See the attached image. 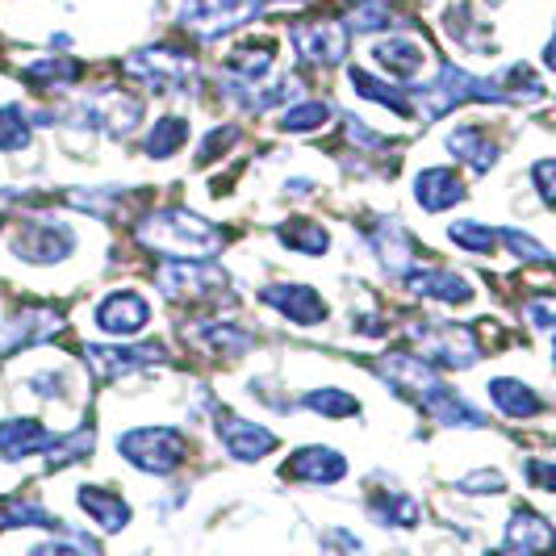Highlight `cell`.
<instances>
[{
    "label": "cell",
    "mask_w": 556,
    "mask_h": 556,
    "mask_svg": "<svg viewBox=\"0 0 556 556\" xmlns=\"http://www.w3.org/2000/svg\"><path fill=\"white\" fill-rule=\"evenodd\" d=\"M155 285L172 302H218L226 293V273L201 260H176L155 268Z\"/></svg>",
    "instance_id": "obj_5"
},
{
    "label": "cell",
    "mask_w": 556,
    "mask_h": 556,
    "mask_svg": "<svg viewBox=\"0 0 556 556\" xmlns=\"http://www.w3.org/2000/svg\"><path fill=\"white\" fill-rule=\"evenodd\" d=\"M63 331V314L51 306H26L17 309L4 327H0V356L4 352H17V348H34V343H47Z\"/></svg>",
    "instance_id": "obj_9"
},
{
    "label": "cell",
    "mask_w": 556,
    "mask_h": 556,
    "mask_svg": "<svg viewBox=\"0 0 556 556\" xmlns=\"http://www.w3.org/2000/svg\"><path fill=\"white\" fill-rule=\"evenodd\" d=\"M139 239L172 260H210L223 251V230L189 210H160L142 223Z\"/></svg>",
    "instance_id": "obj_1"
},
{
    "label": "cell",
    "mask_w": 556,
    "mask_h": 556,
    "mask_svg": "<svg viewBox=\"0 0 556 556\" xmlns=\"http://www.w3.org/2000/svg\"><path fill=\"white\" fill-rule=\"evenodd\" d=\"M289 38H293V51L309 67H334L348 59V29L339 22H298L289 29Z\"/></svg>",
    "instance_id": "obj_7"
},
{
    "label": "cell",
    "mask_w": 556,
    "mask_h": 556,
    "mask_svg": "<svg viewBox=\"0 0 556 556\" xmlns=\"http://www.w3.org/2000/svg\"><path fill=\"white\" fill-rule=\"evenodd\" d=\"M189 139V122H180V117H164V122H155L151 126V135H147V155L151 160H167V155H176L180 147Z\"/></svg>",
    "instance_id": "obj_28"
},
{
    "label": "cell",
    "mask_w": 556,
    "mask_h": 556,
    "mask_svg": "<svg viewBox=\"0 0 556 556\" xmlns=\"http://www.w3.org/2000/svg\"><path fill=\"white\" fill-rule=\"evenodd\" d=\"M84 113L97 130H105L113 139H126L135 126L142 122V97H130V92H97L84 101Z\"/></svg>",
    "instance_id": "obj_10"
},
{
    "label": "cell",
    "mask_w": 556,
    "mask_h": 556,
    "mask_svg": "<svg viewBox=\"0 0 556 556\" xmlns=\"http://www.w3.org/2000/svg\"><path fill=\"white\" fill-rule=\"evenodd\" d=\"M193 72V55L180 47H142L126 59V76L147 84L151 92H180V88H189Z\"/></svg>",
    "instance_id": "obj_4"
},
{
    "label": "cell",
    "mask_w": 556,
    "mask_h": 556,
    "mask_svg": "<svg viewBox=\"0 0 556 556\" xmlns=\"http://www.w3.org/2000/svg\"><path fill=\"white\" fill-rule=\"evenodd\" d=\"M13 251L29 264H59L76 251V235L63 223H26L13 235Z\"/></svg>",
    "instance_id": "obj_8"
},
{
    "label": "cell",
    "mask_w": 556,
    "mask_h": 556,
    "mask_svg": "<svg viewBox=\"0 0 556 556\" xmlns=\"http://www.w3.org/2000/svg\"><path fill=\"white\" fill-rule=\"evenodd\" d=\"M528 473H531V481H535L540 490H553V485H556V481H553V465H548V460H531Z\"/></svg>",
    "instance_id": "obj_43"
},
{
    "label": "cell",
    "mask_w": 556,
    "mask_h": 556,
    "mask_svg": "<svg viewBox=\"0 0 556 556\" xmlns=\"http://www.w3.org/2000/svg\"><path fill=\"white\" fill-rule=\"evenodd\" d=\"M490 397H494V406H498L502 415H510V418H531L544 410V402H540L523 381H510V377L490 381Z\"/></svg>",
    "instance_id": "obj_25"
},
{
    "label": "cell",
    "mask_w": 556,
    "mask_h": 556,
    "mask_svg": "<svg viewBox=\"0 0 556 556\" xmlns=\"http://www.w3.org/2000/svg\"><path fill=\"white\" fill-rule=\"evenodd\" d=\"M80 506L88 519H97L101 531H122L130 523V506L117 498V494H105V490H80Z\"/></svg>",
    "instance_id": "obj_24"
},
{
    "label": "cell",
    "mask_w": 556,
    "mask_h": 556,
    "mask_svg": "<svg viewBox=\"0 0 556 556\" xmlns=\"http://www.w3.org/2000/svg\"><path fill=\"white\" fill-rule=\"evenodd\" d=\"M368 239H372V248H377V255H381V264L393 268L397 277H406V273L415 268V243L406 239V230H402L397 223L377 218L372 230H368Z\"/></svg>",
    "instance_id": "obj_20"
},
{
    "label": "cell",
    "mask_w": 556,
    "mask_h": 556,
    "mask_svg": "<svg viewBox=\"0 0 556 556\" xmlns=\"http://www.w3.org/2000/svg\"><path fill=\"white\" fill-rule=\"evenodd\" d=\"M553 523L544 519V515H535L528 506H519L515 515H510V523H506V548L510 553H523V556H544L553 548Z\"/></svg>",
    "instance_id": "obj_17"
},
{
    "label": "cell",
    "mask_w": 556,
    "mask_h": 556,
    "mask_svg": "<svg viewBox=\"0 0 556 556\" xmlns=\"http://www.w3.org/2000/svg\"><path fill=\"white\" fill-rule=\"evenodd\" d=\"M285 477H293V481H314V485H334L339 477H348V460L334 452V447H302V452H293L289 460H285Z\"/></svg>",
    "instance_id": "obj_15"
},
{
    "label": "cell",
    "mask_w": 556,
    "mask_h": 556,
    "mask_svg": "<svg viewBox=\"0 0 556 556\" xmlns=\"http://www.w3.org/2000/svg\"><path fill=\"white\" fill-rule=\"evenodd\" d=\"M264 9H277L273 0H185L180 4V26L197 42H214L230 29L255 22Z\"/></svg>",
    "instance_id": "obj_2"
},
{
    "label": "cell",
    "mask_w": 556,
    "mask_h": 556,
    "mask_svg": "<svg viewBox=\"0 0 556 556\" xmlns=\"http://www.w3.org/2000/svg\"><path fill=\"white\" fill-rule=\"evenodd\" d=\"M502 485V473H494V469H481V473H469L456 481V490H465V494H498Z\"/></svg>",
    "instance_id": "obj_39"
},
{
    "label": "cell",
    "mask_w": 556,
    "mask_h": 556,
    "mask_svg": "<svg viewBox=\"0 0 556 556\" xmlns=\"http://www.w3.org/2000/svg\"><path fill=\"white\" fill-rule=\"evenodd\" d=\"M447 151H452L460 164L477 167V172H490L494 160H498V142L485 139L481 126H460V130H452V135H447Z\"/></svg>",
    "instance_id": "obj_22"
},
{
    "label": "cell",
    "mask_w": 556,
    "mask_h": 556,
    "mask_svg": "<svg viewBox=\"0 0 556 556\" xmlns=\"http://www.w3.org/2000/svg\"><path fill=\"white\" fill-rule=\"evenodd\" d=\"M302 406H306V410H318V415H327V418H352L361 410V402L348 397L343 390H314L309 397H302Z\"/></svg>",
    "instance_id": "obj_34"
},
{
    "label": "cell",
    "mask_w": 556,
    "mask_h": 556,
    "mask_svg": "<svg viewBox=\"0 0 556 556\" xmlns=\"http://www.w3.org/2000/svg\"><path fill=\"white\" fill-rule=\"evenodd\" d=\"M29 556H97V544H88L84 535H72L67 540H51V544H38Z\"/></svg>",
    "instance_id": "obj_38"
},
{
    "label": "cell",
    "mask_w": 556,
    "mask_h": 556,
    "mask_svg": "<svg viewBox=\"0 0 556 556\" xmlns=\"http://www.w3.org/2000/svg\"><path fill=\"white\" fill-rule=\"evenodd\" d=\"M55 431H47L38 418H9L0 422V460H26L34 452H47Z\"/></svg>",
    "instance_id": "obj_18"
},
{
    "label": "cell",
    "mask_w": 556,
    "mask_h": 556,
    "mask_svg": "<svg viewBox=\"0 0 556 556\" xmlns=\"http://www.w3.org/2000/svg\"><path fill=\"white\" fill-rule=\"evenodd\" d=\"M260 298H264V306L280 309L298 327H314V323L327 318V302L314 289H306V285H268Z\"/></svg>",
    "instance_id": "obj_13"
},
{
    "label": "cell",
    "mask_w": 556,
    "mask_h": 556,
    "mask_svg": "<svg viewBox=\"0 0 556 556\" xmlns=\"http://www.w3.org/2000/svg\"><path fill=\"white\" fill-rule=\"evenodd\" d=\"M323 556H364V544L352 535V531H327Z\"/></svg>",
    "instance_id": "obj_40"
},
{
    "label": "cell",
    "mask_w": 556,
    "mask_h": 556,
    "mask_svg": "<svg viewBox=\"0 0 556 556\" xmlns=\"http://www.w3.org/2000/svg\"><path fill=\"white\" fill-rule=\"evenodd\" d=\"M273 59H277V42H268V38L255 42V38H248L243 47H235L226 55V72L243 84H260L273 72Z\"/></svg>",
    "instance_id": "obj_21"
},
{
    "label": "cell",
    "mask_w": 556,
    "mask_h": 556,
    "mask_svg": "<svg viewBox=\"0 0 556 556\" xmlns=\"http://www.w3.org/2000/svg\"><path fill=\"white\" fill-rule=\"evenodd\" d=\"M415 197L427 214H440V210H452L456 201H465V180L452 167H427L415 176Z\"/></svg>",
    "instance_id": "obj_19"
},
{
    "label": "cell",
    "mask_w": 556,
    "mask_h": 556,
    "mask_svg": "<svg viewBox=\"0 0 556 556\" xmlns=\"http://www.w3.org/2000/svg\"><path fill=\"white\" fill-rule=\"evenodd\" d=\"M84 361H88V368H92L101 381H117V377H126V372H135V368L167 361V352L160 343H139V348H88Z\"/></svg>",
    "instance_id": "obj_11"
},
{
    "label": "cell",
    "mask_w": 556,
    "mask_h": 556,
    "mask_svg": "<svg viewBox=\"0 0 556 556\" xmlns=\"http://www.w3.org/2000/svg\"><path fill=\"white\" fill-rule=\"evenodd\" d=\"M327 117H331V105H327V101H306V105H298V110L280 113V130H289V135L323 130V126H327Z\"/></svg>",
    "instance_id": "obj_32"
},
{
    "label": "cell",
    "mask_w": 556,
    "mask_h": 556,
    "mask_svg": "<svg viewBox=\"0 0 556 556\" xmlns=\"http://www.w3.org/2000/svg\"><path fill=\"white\" fill-rule=\"evenodd\" d=\"M22 76L29 84H72L80 80V63H72V59H34L22 67Z\"/></svg>",
    "instance_id": "obj_31"
},
{
    "label": "cell",
    "mask_w": 556,
    "mask_h": 556,
    "mask_svg": "<svg viewBox=\"0 0 556 556\" xmlns=\"http://www.w3.org/2000/svg\"><path fill=\"white\" fill-rule=\"evenodd\" d=\"M523 314H528L531 323H535V331H540V334L553 331V306H548V298H540V302H528V309H523Z\"/></svg>",
    "instance_id": "obj_41"
},
{
    "label": "cell",
    "mask_w": 556,
    "mask_h": 556,
    "mask_svg": "<svg viewBox=\"0 0 556 556\" xmlns=\"http://www.w3.org/2000/svg\"><path fill=\"white\" fill-rule=\"evenodd\" d=\"M88 452H92V431L80 427V431H72L67 440H51V447H47V465H51V469H67L72 460H80V456H88Z\"/></svg>",
    "instance_id": "obj_33"
},
{
    "label": "cell",
    "mask_w": 556,
    "mask_h": 556,
    "mask_svg": "<svg viewBox=\"0 0 556 556\" xmlns=\"http://www.w3.org/2000/svg\"><path fill=\"white\" fill-rule=\"evenodd\" d=\"M368 515L381 528H415L418 523V502L406 494H372L368 498Z\"/></svg>",
    "instance_id": "obj_26"
},
{
    "label": "cell",
    "mask_w": 556,
    "mask_h": 556,
    "mask_svg": "<svg viewBox=\"0 0 556 556\" xmlns=\"http://www.w3.org/2000/svg\"><path fill=\"white\" fill-rule=\"evenodd\" d=\"M151 323V306L142 302L139 293H110L101 306H97V327L117 339H130Z\"/></svg>",
    "instance_id": "obj_14"
},
{
    "label": "cell",
    "mask_w": 556,
    "mask_h": 556,
    "mask_svg": "<svg viewBox=\"0 0 556 556\" xmlns=\"http://www.w3.org/2000/svg\"><path fill=\"white\" fill-rule=\"evenodd\" d=\"M352 88L361 92V97H368V101H377V105H390L397 117H410V101H406V92H397L393 84H386V80H377V76H368V72H352Z\"/></svg>",
    "instance_id": "obj_27"
},
{
    "label": "cell",
    "mask_w": 556,
    "mask_h": 556,
    "mask_svg": "<svg viewBox=\"0 0 556 556\" xmlns=\"http://www.w3.org/2000/svg\"><path fill=\"white\" fill-rule=\"evenodd\" d=\"M218 440L226 444V452L235 460H264L268 452H277V435L260 422H248L239 415H218Z\"/></svg>",
    "instance_id": "obj_12"
},
{
    "label": "cell",
    "mask_w": 556,
    "mask_h": 556,
    "mask_svg": "<svg viewBox=\"0 0 556 556\" xmlns=\"http://www.w3.org/2000/svg\"><path fill=\"white\" fill-rule=\"evenodd\" d=\"M402 280H406V289H410L415 298H435V302H447V306L473 302L469 280H460L456 273H447V268H410Z\"/></svg>",
    "instance_id": "obj_16"
},
{
    "label": "cell",
    "mask_w": 556,
    "mask_h": 556,
    "mask_svg": "<svg viewBox=\"0 0 556 556\" xmlns=\"http://www.w3.org/2000/svg\"><path fill=\"white\" fill-rule=\"evenodd\" d=\"M447 239L465 251H494V243H498L494 230H485V226H477V223H452L447 226Z\"/></svg>",
    "instance_id": "obj_36"
},
{
    "label": "cell",
    "mask_w": 556,
    "mask_h": 556,
    "mask_svg": "<svg viewBox=\"0 0 556 556\" xmlns=\"http://www.w3.org/2000/svg\"><path fill=\"white\" fill-rule=\"evenodd\" d=\"M280 243L293 251H306V255H323V251L331 248V235L314 223H289L280 226Z\"/></svg>",
    "instance_id": "obj_30"
},
{
    "label": "cell",
    "mask_w": 556,
    "mask_h": 556,
    "mask_svg": "<svg viewBox=\"0 0 556 556\" xmlns=\"http://www.w3.org/2000/svg\"><path fill=\"white\" fill-rule=\"evenodd\" d=\"M29 142V117L22 105H0V151H22Z\"/></svg>",
    "instance_id": "obj_35"
},
{
    "label": "cell",
    "mask_w": 556,
    "mask_h": 556,
    "mask_svg": "<svg viewBox=\"0 0 556 556\" xmlns=\"http://www.w3.org/2000/svg\"><path fill=\"white\" fill-rule=\"evenodd\" d=\"M117 452L142 469V473H176L185 452H189V440L176 431V427H139V431H126L117 440Z\"/></svg>",
    "instance_id": "obj_3"
},
{
    "label": "cell",
    "mask_w": 556,
    "mask_h": 556,
    "mask_svg": "<svg viewBox=\"0 0 556 556\" xmlns=\"http://www.w3.org/2000/svg\"><path fill=\"white\" fill-rule=\"evenodd\" d=\"M535 185H540V201L544 205H553L556 193H553V160H540L535 164Z\"/></svg>",
    "instance_id": "obj_42"
},
{
    "label": "cell",
    "mask_w": 556,
    "mask_h": 556,
    "mask_svg": "<svg viewBox=\"0 0 556 556\" xmlns=\"http://www.w3.org/2000/svg\"><path fill=\"white\" fill-rule=\"evenodd\" d=\"M9 528H55L59 531V519L51 510H42L38 502L13 498L0 506V531H9Z\"/></svg>",
    "instance_id": "obj_29"
},
{
    "label": "cell",
    "mask_w": 556,
    "mask_h": 556,
    "mask_svg": "<svg viewBox=\"0 0 556 556\" xmlns=\"http://www.w3.org/2000/svg\"><path fill=\"white\" fill-rule=\"evenodd\" d=\"M502 243L515 251L519 260H531V264H540V268H548V264H553V251L544 248V243H535V239L523 235V230H502Z\"/></svg>",
    "instance_id": "obj_37"
},
{
    "label": "cell",
    "mask_w": 556,
    "mask_h": 556,
    "mask_svg": "<svg viewBox=\"0 0 556 556\" xmlns=\"http://www.w3.org/2000/svg\"><path fill=\"white\" fill-rule=\"evenodd\" d=\"M381 4H386V0H381Z\"/></svg>",
    "instance_id": "obj_44"
},
{
    "label": "cell",
    "mask_w": 556,
    "mask_h": 556,
    "mask_svg": "<svg viewBox=\"0 0 556 556\" xmlns=\"http://www.w3.org/2000/svg\"><path fill=\"white\" fill-rule=\"evenodd\" d=\"M372 55L381 59V67L390 72L393 80H415L418 72H422L427 51H422L418 42H410V38H386V42H377Z\"/></svg>",
    "instance_id": "obj_23"
},
{
    "label": "cell",
    "mask_w": 556,
    "mask_h": 556,
    "mask_svg": "<svg viewBox=\"0 0 556 556\" xmlns=\"http://www.w3.org/2000/svg\"><path fill=\"white\" fill-rule=\"evenodd\" d=\"M410 339L418 343L422 361L444 364V368H473L481 356L473 331H465V327H415Z\"/></svg>",
    "instance_id": "obj_6"
}]
</instances>
